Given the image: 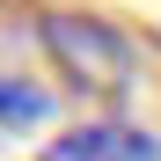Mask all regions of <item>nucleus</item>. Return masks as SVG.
Listing matches in <instances>:
<instances>
[{"label": "nucleus", "instance_id": "nucleus-3", "mask_svg": "<svg viewBox=\"0 0 161 161\" xmlns=\"http://www.w3.org/2000/svg\"><path fill=\"white\" fill-rule=\"evenodd\" d=\"M0 117L8 125H37L44 117V95L30 88V80H0Z\"/></svg>", "mask_w": 161, "mask_h": 161}, {"label": "nucleus", "instance_id": "nucleus-2", "mask_svg": "<svg viewBox=\"0 0 161 161\" xmlns=\"http://www.w3.org/2000/svg\"><path fill=\"white\" fill-rule=\"evenodd\" d=\"M44 161H161V139L139 125H80L66 139H51Z\"/></svg>", "mask_w": 161, "mask_h": 161}, {"label": "nucleus", "instance_id": "nucleus-1", "mask_svg": "<svg viewBox=\"0 0 161 161\" xmlns=\"http://www.w3.org/2000/svg\"><path fill=\"white\" fill-rule=\"evenodd\" d=\"M37 37H44V51H51V66H59L80 95H125L132 80H139L132 37L110 30V22H95V15H44Z\"/></svg>", "mask_w": 161, "mask_h": 161}]
</instances>
